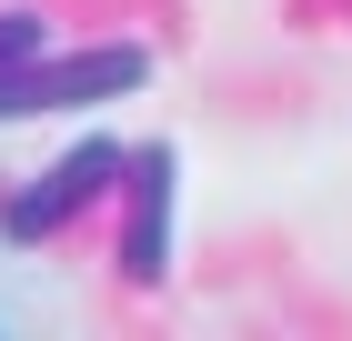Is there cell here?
<instances>
[{"mask_svg":"<svg viewBox=\"0 0 352 341\" xmlns=\"http://www.w3.org/2000/svg\"><path fill=\"white\" fill-rule=\"evenodd\" d=\"M41 51H51V40H41V21H21V10H10V21H0V80H10V71H30Z\"/></svg>","mask_w":352,"mask_h":341,"instance_id":"obj_4","label":"cell"},{"mask_svg":"<svg viewBox=\"0 0 352 341\" xmlns=\"http://www.w3.org/2000/svg\"><path fill=\"white\" fill-rule=\"evenodd\" d=\"M121 271L131 281L171 271V141L131 151V181H121Z\"/></svg>","mask_w":352,"mask_h":341,"instance_id":"obj_2","label":"cell"},{"mask_svg":"<svg viewBox=\"0 0 352 341\" xmlns=\"http://www.w3.org/2000/svg\"><path fill=\"white\" fill-rule=\"evenodd\" d=\"M151 80V51L141 40H101V51H41L30 71L0 80V121H30V110H91V101H121Z\"/></svg>","mask_w":352,"mask_h":341,"instance_id":"obj_1","label":"cell"},{"mask_svg":"<svg viewBox=\"0 0 352 341\" xmlns=\"http://www.w3.org/2000/svg\"><path fill=\"white\" fill-rule=\"evenodd\" d=\"M111 171H131V161H121V141H101V131H91L71 161H51V171H41V191H21V201L0 211V231H10V241H41V231H60V221H71V211H81L91 191L111 181Z\"/></svg>","mask_w":352,"mask_h":341,"instance_id":"obj_3","label":"cell"}]
</instances>
